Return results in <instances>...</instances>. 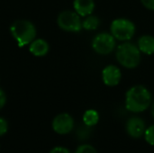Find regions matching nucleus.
Wrapping results in <instances>:
<instances>
[{
  "label": "nucleus",
  "mask_w": 154,
  "mask_h": 153,
  "mask_svg": "<svg viewBox=\"0 0 154 153\" xmlns=\"http://www.w3.org/2000/svg\"><path fill=\"white\" fill-rule=\"evenodd\" d=\"M152 103V95L143 86L132 87L125 95V107L133 113L145 111Z\"/></svg>",
  "instance_id": "1"
},
{
  "label": "nucleus",
  "mask_w": 154,
  "mask_h": 153,
  "mask_svg": "<svg viewBox=\"0 0 154 153\" xmlns=\"http://www.w3.org/2000/svg\"><path fill=\"white\" fill-rule=\"evenodd\" d=\"M117 61L127 69L136 68L141 61V51L131 42H125L118 46L116 50Z\"/></svg>",
  "instance_id": "2"
},
{
  "label": "nucleus",
  "mask_w": 154,
  "mask_h": 153,
  "mask_svg": "<svg viewBox=\"0 0 154 153\" xmlns=\"http://www.w3.org/2000/svg\"><path fill=\"white\" fill-rule=\"evenodd\" d=\"M11 32L20 47L32 42L36 35L34 25L31 22L25 20L14 22L11 26Z\"/></svg>",
  "instance_id": "3"
},
{
  "label": "nucleus",
  "mask_w": 154,
  "mask_h": 153,
  "mask_svg": "<svg viewBox=\"0 0 154 153\" xmlns=\"http://www.w3.org/2000/svg\"><path fill=\"white\" fill-rule=\"evenodd\" d=\"M111 33L119 41L130 40L135 32V26L134 23L125 18H118L111 23Z\"/></svg>",
  "instance_id": "4"
},
{
  "label": "nucleus",
  "mask_w": 154,
  "mask_h": 153,
  "mask_svg": "<svg viewBox=\"0 0 154 153\" xmlns=\"http://www.w3.org/2000/svg\"><path fill=\"white\" fill-rule=\"evenodd\" d=\"M116 38L107 32H101L95 36L92 41V48L101 55H106L112 52L116 47Z\"/></svg>",
  "instance_id": "5"
},
{
  "label": "nucleus",
  "mask_w": 154,
  "mask_h": 153,
  "mask_svg": "<svg viewBox=\"0 0 154 153\" xmlns=\"http://www.w3.org/2000/svg\"><path fill=\"white\" fill-rule=\"evenodd\" d=\"M57 22L59 26L67 32H79L82 28V23L76 12L64 11L60 13Z\"/></svg>",
  "instance_id": "6"
},
{
  "label": "nucleus",
  "mask_w": 154,
  "mask_h": 153,
  "mask_svg": "<svg viewBox=\"0 0 154 153\" xmlns=\"http://www.w3.org/2000/svg\"><path fill=\"white\" fill-rule=\"evenodd\" d=\"M74 127V120L69 114L58 115L52 122V128L58 134H68Z\"/></svg>",
  "instance_id": "7"
},
{
  "label": "nucleus",
  "mask_w": 154,
  "mask_h": 153,
  "mask_svg": "<svg viewBox=\"0 0 154 153\" xmlns=\"http://www.w3.org/2000/svg\"><path fill=\"white\" fill-rule=\"evenodd\" d=\"M121 78V71L115 65H108L102 71V79L108 87H115L118 85Z\"/></svg>",
  "instance_id": "8"
},
{
  "label": "nucleus",
  "mask_w": 154,
  "mask_h": 153,
  "mask_svg": "<svg viewBox=\"0 0 154 153\" xmlns=\"http://www.w3.org/2000/svg\"><path fill=\"white\" fill-rule=\"evenodd\" d=\"M126 132L133 138H140L145 133V123L139 117H132L126 123Z\"/></svg>",
  "instance_id": "9"
},
{
  "label": "nucleus",
  "mask_w": 154,
  "mask_h": 153,
  "mask_svg": "<svg viewBox=\"0 0 154 153\" xmlns=\"http://www.w3.org/2000/svg\"><path fill=\"white\" fill-rule=\"evenodd\" d=\"M73 6L79 15L88 16L93 13L95 3L93 0H74Z\"/></svg>",
  "instance_id": "10"
},
{
  "label": "nucleus",
  "mask_w": 154,
  "mask_h": 153,
  "mask_svg": "<svg viewBox=\"0 0 154 153\" xmlns=\"http://www.w3.org/2000/svg\"><path fill=\"white\" fill-rule=\"evenodd\" d=\"M139 50L147 54L152 55L154 53V37L151 35H143L138 41Z\"/></svg>",
  "instance_id": "11"
},
{
  "label": "nucleus",
  "mask_w": 154,
  "mask_h": 153,
  "mask_svg": "<svg viewBox=\"0 0 154 153\" xmlns=\"http://www.w3.org/2000/svg\"><path fill=\"white\" fill-rule=\"evenodd\" d=\"M29 50L34 56H44L49 50V45L44 40L38 39L31 43Z\"/></svg>",
  "instance_id": "12"
},
{
  "label": "nucleus",
  "mask_w": 154,
  "mask_h": 153,
  "mask_svg": "<svg viewBox=\"0 0 154 153\" xmlns=\"http://www.w3.org/2000/svg\"><path fill=\"white\" fill-rule=\"evenodd\" d=\"M98 121H99V115L96 110L89 109L85 112L83 115V122L85 125L88 127H92L96 125L98 123Z\"/></svg>",
  "instance_id": "13"
},
{
  "label": "nucleus",
  "mask_w": 154,
  "mask_h": 153,
  "mask_svg": "<svg viewBox=\"0 0 154 153\" xmlns=\"http://www.w3.org/2000/svg\"><path fill=\"white\" fill-rule=\"evenodd\" d=\"M100 24V20L97 16L95 15H88V17L83 21L82 27L88 31H93L96 30Z\"/></svg>",
  "instance_id": "14"
},
{
  "label": "nucleus",
  "mask_w": 154,
  "mask_h": 153,
  "mask_svg": "<svg viewBox=\"0 0 154 153\" xmlns=\"http://www.w3.org/2000/svg\"><path fill=\"white\" fill-rule=\"evenodd\" d=\"M144 137H145V141H146L150 145L154 146V125L150 126L148 129L145 130Z\"/></svg>",
  "instance_id": "15"
},
{
  "label": "nucleus",
  "mask_w": 154,
  "mask_h": 153,
  "mask_svg": "<svg viewBox=\"0 0 154 153\" xmlns=\"http://www.w3.org/2000/svg\"><path fill=\"white\" fill-rule=\"evenodd\" d=\"M75 153H97V151L93 146L89 144H83L77 149Z\"/></svg>",
  "instance_id": "16"
},
{
  "label": "nucleus",
  "mask_w": 154,
  "mask_h": 153,
  "mask_svg": "<svg viewBox=\"0 0 154 153\" xmlns=\"http://www.w3.org/2000/svg\"><path fill=\"white\" fill-rule=\"evenodd\" d=\"M7 129H8L7 122L4 118L0 117V136L4 135L7 132Z\"/></svg>",
  "instance_id": "17"
},
{
  "label": "nucleus",
  "mask_w": 154,
  "mask_h": 153,
  "mask_svg": "<svg viewBox=\"0 0 154 153\" xmlns=\"http://www.w3.org/2000/svg\"><path fill=\"white\" fill-rule=\"evenodd\" d=\"M142 4L150 10H154V0H141Z\"/></svg>",
  "instance_id": "18"
},
{
  "label": "nucleus",
  "mask_w": 154,
  "mask_h": 153,
  "mask_svg": "<svg viewBox=\"0 0 154 153\" xmlns=\"http://www.w3.org/2000/svg\"><path fill=\"white\" fill-rule=\"evenodd\" d=\"M50 153H69V151L64 147H55L50 151Z\"/></svg>",
  "instance_id": "19"
},
{
  "label": "nucleus",
  "mask_w": 154,
  "mask_h": 153,
  "mask_svg": "<svg viewBox=\"0 0 154 153\" xmlns=\"http://www.w3.org/2000/svg\"><path fill=\"white\" fill-rule=\"evenodd\" d=\"M6 102V97H5V95L4 93V91L2 89H0V109L5 106Z\"/></svg>",
  "instance_id": "20"
},
{
  "label": "nucleus",
  "mask_w": 154,
  "mask_h": 153,
  "mask_svg": "<svg viewBox=\"0 0 154 153\" xmlns=\"http://www.w3.org/2000/svg\"><path fill=\"white\" fill-rule=\"evenodd\" d=\"M152 116H153L154 118V102L153 104H152Z\"/></svg>",
  "instance_id": "21"
}]
</instances>
